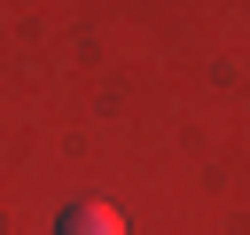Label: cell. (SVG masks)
<instances>
[{
	"mask_svg": "<svg viewBox=\"0 0 250 235\" xmlns=\"http://www.w3.org/2000/svg\"><path fill=\"white\" fill-rule=\"evenodd\" d=\"M55 235H125V219H117L109 204H70V212L55 219Z\"/></svg>",
	"mask_w": 250,
	"mask_h": 235,
	"instance_id": "obj_1",
	"label": "cell"
}]
</instances>
